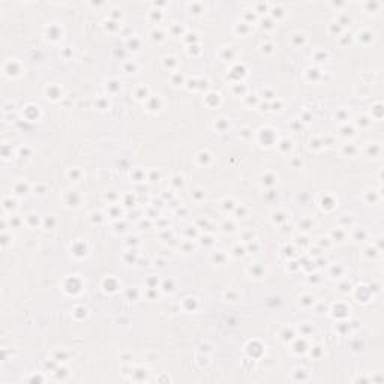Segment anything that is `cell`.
<instances>
[{"label": "cell", "mask_w": 384, "mask_h": 384, "mask_svg": "<svg viewBox=\"0 0 384 384\" xmlns=\"http://www.w3.org/2000/svg\"><path fill=\"white\" fill-rule=\"evenodd\" d=\"M44 224H45V227H47L48 230H53L54 225H56V219L53 218V216H48V218L44 221Z\"/></svg>", "instance_id": "cell-7"}, {"label": "cell", "mask_w": 384, "mask_h": 384, "mask_svg": "<svg viewBox=\"0 0 384 384\" xmlns=\"http://www.w3.org/2000/svg\"><path fill=\"white\" fill-rule=\"evenodd\" d=\"M299 227H300L302 230H309V228H312V221H311V219H303V221L299 224Z\"/></svg>", "instance_id": "cell-9"}, {"label": "cell", "mask_w": 384, "mask_h": 384, "mask_svg": "<svg viewBox=\"0 0 384 384\" xmlns=\"http://www.w3.org/2000/svg\"><path fill=\"white\" fill-rule=\"evenodd\" d=\"M14 192H15L17 195H20V197L27 195V194H29V185L24 183V182L21 180V182H18V183L14 186Z\"/></svg>", "instance_id": "cell-2"}, {"label": "cell", "mask_w": 384, "mask_h": 384, "mask_svg": "<svg viewBox=\"0 0 384 384\" xmlns=\"http://www.w3.org/2000/svg\"><path fill=\"white\" fill-rule=\"evenodd\" d=\"M222 228H224V231H225V233H227V231H230V233H231V231H234V230H236V225H234V224H231V222H225V224L222 225Z\"/></svg>", "instance_id": "cell-13"}, {"label": "cell", "mask_w": 384, "mask_h": 384, "mask_svg": "<svg viewBox=\"0 0 384 384\" xmlns=\"http://www.w3.org/2000/svg\"><path fill=\"white\" fill-rule=\"evenodd\" d=\"M356 150H357V149L353 146V144H347V146L344 147V152H345V153H348L350 156H353V155H354L353 152H356Z\"/></svg>", "instance_id": "cell-11"}, {"label": "cell", "mask_w": 384, "mask_h": 384, "mask_svg": "<svg viewBox=\"0 0 384 384\" xmlns=\"http://www.w3.org/2000/svg\"><path fill=\"white\" fill-rule=\"evenodd\" d=\"M68 176H69L71 179L74 177L75 180H78V179H80V176H81V171L78 170V168H71V170L68 171Z\"/></svg>", "instance_id": "cell-6"}, {"label": "cell", "mask_w": 384, "mask_h": 384, "mask_svg": "<svg viewBox=\"0 0 384 384\" xmlns=\"http://www.w3.org/2000/svg\"><path fill=\"white\" fill-rule=\"evenodd\" d=\"M245 252H246V248H243V246H236V248L233 249V255H234L236 258H239V257H243V255H245Z\"/></svg>", "instance_id": "cell-5"}, {"label": "cell", "mask_w": 384, "mask_h": 384, "mask_svg": "<svg viewBox=\"0 0 384 384\" xmlns=\"http://www.w3.org/2000/svg\"><path fill=\"white\" fill-rule=\"evenodd\" d=\"M347 116H348V113H347L345 110H341V111H338V114H335V117H336V119H341V117H342L344 120L347 119Z\"/></svg>", "instance_id": "cell-15"}, {"label": "cell", "mask_w": 384, "mask_h": 384, "mask_svg": "<svg viewBox=\"0 0 384 384\" xmlns=\"http://www.w3.org/2000/svg\"><path fill=\"white\" fill-rule=\"evenodd\" d=\"M222 204H224L222 207H224L225 210H233V209L236 207V206H234V203H233V200H224V201H222Z\"/></svg>", "instance_id": "cell-10"}, {"label": "cell", "mask_w": 384, "mask_h": 384, "mask_svg": "<svg viewBox=\"0 0 384 384\" xmlns=\"http://www.w3.org/2000/svg\"><path fill=\"white\" fill-rule=\"evenodd\" d=\"M149 179H150L152 182H158V179H159V173H158V171H156V173H155V171H150V177H149Z\"/></svg>", "instance_id": "cell-16"}, {"label": "cell", "mask_w": 384, "mask_h": 384, "mask_svg": "<svg viewBox=\"0 0 384 384\" xmlns=\"http://www.w3.org/2000/svg\"><path fill=\"white\" fill-rule=\"evenodd\" d=\"M263 98H266V99H273V98H276V93H275L273 90L266 89V90H263Z\"/></svg>", "instance_id": "cell-8"}, {"label": "cell", "mask_w": 384, "mask_h": 384, "mask_svg": "<svg viewBox=\"0 0 384 384\" xmlns=\"http://www.w3.org/2000/svg\"><path fill=\"white\" fill-rule=\"evenodd\" d=\"M45 191H47V188H45V186H42V185H39V189H38V195H44V194H45Z\"/></svg>", "instance_id": "cell-18"}, {"label": "cell", "mask_w": 384, "mask_h": 384, "mask_svg": "<svg viewBox=\"0 0 384 384\" xmlns=\"http://www.w3.org/2000/svg\"><path fill=\"white\" fill-rule=\"evenodd\" d=\"M173 180H174L173 185H176V186H179V185L182 186V185H183V177H182V176H174Z\"/></svg>", "instance_id": "cell-14"}, {"label": "cell", "mask_w": 384, "mask_h": 384, "mask_svg": "<svg viewBox=\"0 0 384 384\" xmlns=\"http://www.w3.org/2000/svg\"><path fill=\"white\" fill-rule=\"evenodd\" d=\"M192 197H194L197 201H200V197H203V198H204V192H203L201 189H195L194 192H192Z\"/></svg>", "instance_id": "cell-12"}, {"label": "cell", "mask_w": 384, "mask_h": 384, "mask_svg": "<svg viewBox=\"0 0 384 384\" xmlns=\"http://www.w3.org/2000/svg\"><path fill=\"white\" fill-rule=\"evenodd\" d=\"M300 303H302L303 306H312V305H314V296L305 294V296L300 299Z\"/></svg>", "instance_id": "cell-3"}, {"label": "cell", "mask_w": 384, "mask_h": 384, "mask_svg": "<svg viewBox=\"0 0 384 384\" xmlns=\"http://www.w3.org/2000/svg\"><path fill=\"white\" fill-rule=\"evenodd\" d=\"M228 125H230L228 122H221V126H218V129H219V131H225V129L228 128Z\"/></svg>", "instance_id": "cell-17"}, {"label": "cell", "mask_w": 384, "mask_h": 384, "mask_svg": "<svg viewBox=\"0 0 384 384\" xmlns=\"http://www.w3.org/2000/svg\"><path fill=\"white\" fill-rule=\"evenodd\" d=\"M248 272H249L251 278L252 276L254 278H263L264 276V267L261 266V264H252V266L248 269Z\"/></svg>", "instance_id": "cell-1"}, {"label": "cell", "mask_w": 384, "mask_h": 384, "mask_svg": "<svg viewBox=\"0 0 384 384\" xmlns=\"http://www.w3.org/2000/svg\"><path fill=\"white\" fill-rule=\"evenodd\" d=\"M261 179H266V182H261L263 185H266V186H273L276 183V176H273V174H272V177H267V173H266L264 176H261Z\"/></svg>", "instance_id": "cell-4"}]
</instances>
